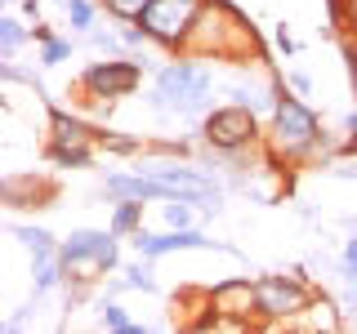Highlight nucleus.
Instances as JSON below:
<instances>
[{
  "instance_id": "obj_1",
  "label": "nucleus",
  "mask_w": 357,
  "mask_h": 334,
  "mask_svg": "<svg viewBox=\"0 0 357 334\" xmlns=\"http://www.w3.org/2000/svg\"><path fill=\"white\" fill-rule=\"evenodd\" d=\"M264 152L277 165H290V170H335L340 165V143L331 138V129L321 125L317 111L286 85V76L264 129Z\"/></svg>"
},
{
  "instance_id": "obj_2",
  "label": "nucleus",
  "mask_w": 357,
  "mask_h": 334,
  "mask_svg": "<svg viewBox=\"0 0 357 334\" xmlns=\"http://www.w3.org/2000/svg\"><path fill=\"white\" fill-rule=\"evenodd\" d=\"M183 54L206 63H232V67H264V45L255 27L232 0H206L201 18L192 22L183 40Z\"/></svg>"
},
{
  "instance_id": "obj_3",
  "label": "nucleus",
  "mask_w": 357,
  "mask_h": 334,
  "mask_svg": "<svg viewBox=\"0 0 357 334\" xmlns=\"http://www.w3.org/2000/svg\"><path fill=\"white\" fill-rule=\"evenodd\" d=\"M148 107L161 111V116L201 120L210 107H215V67L206 58H192V54H178L174 63L156 67Z\"/></svg>"
},
{
  "instance_id": "obj_4",
  "label": "nucleus",
  "mask_w": 357,
  "mask_h": 334,
  "mask_svg": "<svg viewBox=\"0 0 357 334\" xmlns=\"http://www.w3.org/2000/svg\"><path fill=\"white\" fill-rule=\"evenodd\" d=\"M63 267L67 285L94 289L112 272H121V237L112 228H72L63 237Z\"/></svg>"
},
{
  "instance_id": "obj_5",
  "label": "nucleus",
  "mask_w": 357,
  "mask_h": 334,
  "mask_svg": "<svg viewBox=\"0 0 357 334\" xmlns=\"http://www.w3.org/2000/svg\"><path fill=\"white\" fill-rule=\"evenodd\" d=\"M264 129L268 120L245 103H215L206 116L197 120L201 148L210 152H264Z\"/></svg>"
},
{
  "instance_id": "obj_6",
  "label": "nucleus",
  "mask_w": 357,
  "mask_h": 334,
  "mask_svg": "<svg viewBox=\"0 0 357 334\" xmlns=\"http://www.w3.org/2000/svg\"><path fill=\"white\" fill-rule=\"evenodd\" d=\"M255 285H259L255 330H286L312 303V294H317V285L295 276V272H264V276H255Z\"/></svg>"
},
{
  "instance_id": "obj_7",
  "label": "nucleus",
  "mask_w": 357,
  "mask_h": 334,
  "mask_svg": "<svg viewBox=\"0 0 357 334\" xmlns=\"http://www.w3.org/2000/svg\"><path fill=\"white\" fill-rule=\"evenodd\" d=\"M143 72H148V63L134 58V54H121V58H94L81 76H76V94H81L85 107H94V103H121V98L139 94Z\"/></svg>"
},
{
  "instance_id": "obj_8",
  "label": "nucleus",
  "mask_w": 357,
  "mask_h": 334,
  "mask_svg": "<svg viewBox=\"0 0 357 334\" xmlns=\"http://www.w3.org/2000/svg\"><path fill=\"white\" fill-rule=\"evenodd\" d=\"M201 9H206V0H152L139 22L148 27L152 45H161L170 54H183V40L192 31V22L201 18Z\"/></svg>"
},
{
  "instance_id": "obj_9",
  "label": "nucleus",
  "mask_w": 357,
  "mask_h": 334,
  "mask_svg": "<svg viewBox=\"0 0 357 334\" xmlns=\"http://www.w3.org/2000/svg\"><path fill=\"white\" fill-rule=\"evenodd\" d=\"M130 245H134V254H143V259H165V254H178V250H228V254H237L232 245L206 237L197 223H192V228H165V232L139 228L130 237Z\"/></svg>"
},
{
  "instance_id": "obj_10",
  "label": "nucleus",
  "mask_w": 357,
  "mask_h": 334,
  "mask_svg": "<svg viewBox=\"0 0 357 334\" xmlns=\"http://www.w3.org/2000/svg\"><path fill=\"white\" fill-rule=\"evenodd\" d=\"M210 303H215L228 321H237L241 330H255V312H259V285L250 276H228V281L210 285Z\"/></svg>"
},
{
  "instance_id": "obj_11",
  "label": "nucleus",
  "mask_w": 357,
  "mask_h": 334,
  "mask_svg": "<svg viewBox=\"0 0 357 334\" xmlns=\"http://www.w3.org/2000/svg\"><path fill=\"white\" fill-rule=\"evenodd\" d=\"M98 196H103V205H116V200H170L161 178L143 170H112L103 178V187H98Z\"/></svg>"
},
{
  "instance_id": "obj_12",
  "label": "nucleus",
  "mask_w": 357,
  "mask_h": 334,
  "mask_svg": "<svg viewBox=\"0 0 357 334\" xmlns=\"http://www.w3.org/2000/svg\"><path fill=\"white\" fill-rule=\"evenodd\" d=\"M54 196H59V187L40 174H9L0 183V200L9 209H45V205H54Z\"/></svg>"
},
{
  "instance_id": "obj_13",
  "label": "nucleus",
  "mask_w": 357,
  "mask_h": 334,
  "mask_svg": "<svg viewBox=\"0 0 357 334\" xmlns=\"http://www.w3.org/2000/svg\"><path fill=\"white\" fill-rule=\"evenodd\" d=\"M45 143H59V148H94V129L85 116H76V111L67 107H50V116H45Z\"/></svg>"
},
{
  "instance_id": "obj_14",
  "label": "nucleus",
  "mask_w": 357,
  "mask_h": 334,
  "mask_svg": "<svg viewBox=\"0 0 357 334\" xmlns=\"http://www.w3.org/2000/svg\"><path fill=\"white\" fill-rule=\"evenodd\" d=\"M286 330H344V308H340V299L335 294H326V289L317 285V294H312V303L299 312L295 321H290Z\"/></svg>"
},
{
  "instance_id": "obj_15",
  "label": "nucleus",
  "mask_w": 357,
  "mask_h": 334,
  "mask_svg": "<svg viewBox=\"0 0 357 334\" xmlns=\"http://www.w3.org/2000/svg\"><path fill=\"white\" fill-rule=\"evenodd\" d=\"M31 45H36V58H40V67H59V63H67L76 54V36H59L54 27H45V22H36L31 27Z\"/></svg>"
},
{
  "instance_id": "obj_16",
  "label": "nucleus",
  "mask_w": 357,
  "mask_h": 334,
  "mask_svg": "<svg viewBox=\"0 0 357 334\" xmlns=\"http://www.w3.org/2000/svg\"><path fill=\"white\" fill-rule=\"evenodd\" d=\"M9 237H14L22 250L31 254V259H40V254H59V250H63V237H54V232L40 228V223H9Z\"/></svg>"
},
{
  "instance_id": "obj_17",
  "label": "nucleus",
  "mask_w": 357,
  "mask_h": 334,
  "mask_svg": "<svg viewBox=\"0 0 357 334\" xmlns=\"http://www.w3.org/2000/svg\"><path fill=\"white\" fill-rule=\"evenodd\" d=\"M94 317H98V326H103V330H112V334H143V330H148L143 321H134V317H130V312L121 308L112 294H107L103 303L94 308Z\"/></svg>"
},
{
  "instance_id": "obj_18",
  "label": "nucleus",
  "mask_w": 357,
  "mask_h": 334,
  "mask_svg": "<svg viewBox=\"0 0 357 334\" xmlns=\"http://www.w3.org/2000/svg\"><path fill=\"white\" fill-rule=\"evenodd\" d=\"M22 45H31V27H27L22 18L5 14V18H0V58L14 63L18 54H22Z\"/></svg>"
},
{
  "instance_id": "obj_19",
  "label": "nucleus",
  "mask_w": 357,
  "mask_h": 334,
  "mask_svg": "<svg viewBox=\"0 0 357 334\" xmlns=\"http://www.w3.org/2000/svg\"><path fill=\"white\" fill-rule=\"evenodd\" d=\"M94 152L98 148H59V143H45V165H54V170H89L94 165Z\"/></svg>"
},
{
  "instance_id": "obj_20",
  "label": "nucleus",
  "mask_w": 357,
  "mask_h": 334,
  "mask_svg": "<svg viewBox=\"0 0 357 334\" xmlns=\"http://www.w3.org/2000/svg\"><path fill=\"white\" fill-rule=\"evenodd\" d=\"M143 214H148V200H116L107 228L116 232V237H134V232L143 228Z\"/></svg>"
},
{
  "instance_id": "obj_21",
  "label": "nucleus",
  "mask_w": 357,
  "mask_h": 334,
  "mask_svg": "<svg viewBox=\"0 0 357 334\" xmlns=\"http://www.w3.org/2000/svg\"><path fill=\"white\" fill-rule=\"evenodd\" d=\"M98 0H67L63 14H67V27H72V36H89V31L98 27Z\"/></svg>"
},
{
  "instance_id": "obj_22",
  "label": "nucleus",
  "mask_w": 357,
  "mask_h": 334,
  "mask_svg": "<svg viewBox=\"0 0 357 334\" xmlns=\"http://www.w3.org/2000/svg\"><path fill=\"white\" fill-rule=\"evenodd\" d=\"M94 148L98 152H116V156H139L148 143L139 134H116V129H94Z\"/></svg>"
},
{
  "instance_id": "obj_23",
  "label": "nucleus",
  "mask_w": 357,
  "mask_h": 334,
  "mask_svg": "<svg viewBox=\"0 0 357 334\" xmlns=\"http://www.w3.org/2000/svg\"><path fill=\"white\" fill-rule=\"evenodd\" d=\"M152 263H156V259H143V254H139L134 263H121V276H126V285L139 289V294H156L161 285H156V276H152Z\"/></svg>"
},
{
  "instance_id": "obj_24",
  "label": "nucleus",
  "mask_w": 357,
  "mask_h": 334,
  "mask_svg": "<svg viewBox=\"0 0 357 334\" xmlns=\"http://www.w3.org/2000/svg\"><path fill=\"white\" fill-rule=\"evenodd\" d=\"M89 49H98V54H107V58H121V54H130V45L126 36H121V27H94L89 36H81Z\"/></svg>"
},
{
  "instance_id": "obj_25",
  "label": "nucleus",
  "mask_w": 357,
  "mask_h": 334,
  "mask_svg": "<svg viewBox=\"0 0 357 334\" xmlns=\"http://www.w3.org/2000/svg\"><path fill=\"white\" fill-rule=\"evenodd\" d=\"M161 218H165V228H192V223H197V205L183 200V196H170V200H161Z\"/></svg>"
},
{
  "instance_id": "obj_26",
  "label": "nucleus",
  "mask_w": 357,
  "mask_h": 334,
  "mask_svg": "<svg viewBox=\"0 0 357 334\" xmlns=\"http://www.w3.org/2000/svg\"><path fill=\"white\" fill-rule=\"evenodd\" d=\"M98 5L107 9V18H112V22H139L143 14H148L152 0H98Z\"/></svg>"
},
{
  "instance_id": "obj_27",
  "label": "nucleus",
  "mask_w": 357,
  "mask_h": 334,
  "mask_svg": "<svg viewBox=\"0 0 357 334\" xmlns=\"http://www.w3.org/2000/svg\"><path fill=\"white\" fill-rule=\"evenodd\" d=\"M121 36H126L130 54H139V49H148V45H152V36H148V27H143V22H121Z\"/></svg>"
},
{
  "instance_id": "obj_28",
  "label": "nucleus",
  "mask_w": 357,
  "mask_h": 334,
  "mask_svg": "<svg viewBox=\"0 0 357 334\" xmlns=\"http://www.w3.org/2000/svg\"><path fill=\"white\" fill-rule=\"evenodd\" d=\"M273 45L286 54V58H295V54H299V40L290 36V27H286V22H277V27H273Z\"/></svg>"
},
{
  "instance_id": "obj_29",
  "label": "nucleus",
  "mask_w": 357,
  "mask_h": 334,
  "mask_svg": "<svg viewBox=\"0 0 357 334\" xmlns=\"http://www.w3.org/2000/svg\"><path fill=\"white\" fill-rule=\"evenodd\" d=\"M282 76H286V85L295 89L299 98H308V94H312V76H308V72H299V67H286Z\"/></svg>"
},
{
  "instance_id": "obj_30",
  "label": "nucleus",
  "mask_w": 357,
  "mask_h": 334,
  "mask_svg": "<svg viewBox=\"0 0 357 334\" xmlns=\"http://www.w3.org/2000/svg\"><path fill=\"white\" fill-rule=\"evenodd\" d=\"M344 67H349V85L357 94V40L353 36H344Z\"/></svg>"
},
{
  "instance_id": "obj_31",
  "label": "nucleus",
  "mask_w": 357,
  "mask_h": 334,
  "mask_svg": "<svg viewBox=\"0 0 357 334\" xmlns=\"http://www.w3.org/2000/svg\"><path fill=\"white\" fill-rule=\"evenodd\" d=\"M340 36H353L357 40V0H349V18H344V31Z\"/></svg>"
},
{
  "instance_id": "obj_32",
  "label": "nucleus",
  "mask_w": 357,
  "mask_h": 334,
  "mask_svg": "<svg viewBox=\"0 0 357 334\" xmlns=\"http://www.w3.org/2000/svg\"><path fill=\"white\" fill-rule=\"evenodd\" d=\"M335 272H340L344 285H357V263H344V259H340V267H335Z\"/></svg>"
},
{
  "instance_id": "obj_33",
  "label": "nucleus",
  "mask_w": 357,
  "mask_h": 334,
  "mask_svg": "<svg viewBox=\"0 0 357 334\" xmlns=\"http://www.w3.org/2000/svg\"><path fill=\"white\" fill-rule=\"evenodd\" d=\"M340 259H344V263H357V232L344 241V254H340Z\"/></svg>"
},
{
  "instance_id": "obj_34",
  "label": "nucleus",
  "mask_w": 357,
  "mask_h": 334,
  "mask_svg": "<svg viewBox=\"0 0 357 334\" xmlns=\"http://www.w3.org/2000/svg\"><path fill=\"white\" fill-rule=\"evenodd\" d=\"M22 14H27V18H36V22H40V0H22Z\"/></svg>"
},
{
  "instance_id": "obj_35",
  "label": "nucleus",
  "mask_w": 357,
  "mask_h": 334,
  "mask_svg": "<svg viewBox=\"0 0 357 334\" xmlns=\"http://www.w3.org/2000/svg\"><path fill=\"white\" fill-rule=\"evenodd\" d=\"M344 228H349V232H357V218H344Z\"/></svg>"
},
{
  "instance_id": "obj_36",
  "label": "nucleus",
  "mask_w": 357,
  "mask_h": 334,
  "mask_svg": "<svg viewBox=\"0 0 357 334\" xmlns=\"http://www.w3.org/2000/svg\"><path fill=\"white\" fill-rule=\"evenodd\" d=\"M59 5H67V0H59Z\"/></svg>"
}]
</instances>
